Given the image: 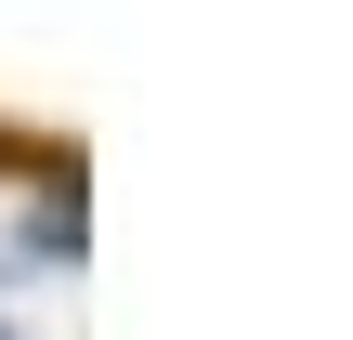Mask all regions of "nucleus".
<instances>
[{"label":"nucleus","mask_w":353,"mask_h":340,"mask_svg":"<svg viewBox=\"0 0 353 340\" xmlns=\"http://www.w3.org/2000/svg\"><path fill=\"white\" fill-rule=\"evenodd\" d=\"M0 340H13V328H0Z\"/></svg>","instance_id":"obj_2"},{"label":"nucleus","mask_w":353,"mask_h":340,"mask_svg":"<svg viewBox=\"0 0 353 340\" xmlns=\"http://www.w3.org/2000/svg\"><path fill=\"white\" fill-rule=\"evenodd\" d=\"M0 170H79V144H39V131L0 118Z\"/></svg>","instance_id":"obj_1"}]
</instances>
